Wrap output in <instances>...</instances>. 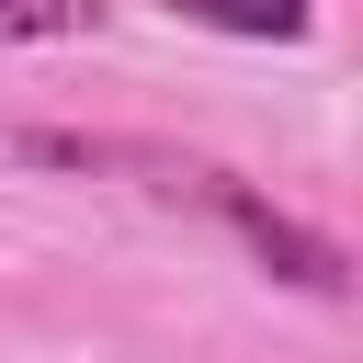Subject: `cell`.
I'll use <instances>...</instances> for the list:
<instances>
[{"label":"cell","mask_w":363,"mask_h":363,"mask_svg":"<svg viewBox=\"0 0 363 363\" xmlns=\"http://www.w3.org/2000/svg\"><path fill=\"white\" fill-rule=\"evenodd\" d=\"M23 159H45V170H147V193H170V204H216L238 238H250V261L272 272V284H295V295H352V261H340V238H318V227H295L272 193H250L238 170H216V159H170V147H136V136H23Z\"/></svg>","instance_id":"6da1fadb"},{"label":"cell","mask_w":363,"mask_h":363,"mask_svg":"<svg viewBox=\"0 0 363 363\" xmlns=\"http://www.w3.org/2000/svg\"><path fill=\"white\" fill-rule=\"evenodd\" d=\"M102 0H0V45H45V34H91Z\"/></svg>","instance_id":"3957f363"},{"label":"cell","mask_w":363,"mask_h":363,"mask_svg":"<svg viewBox=\"0 0 363 363\" xmlns=\"http://www.w3.org/2000/svg\"><path fill=\"white\" fill-rule=\"evenodd\" d=\"M170 23H204V34H250V45H295L318 23V0H170Z\"/></svg>","instance_id":"7a4b0ae2"}]
</instances>
